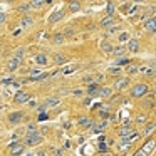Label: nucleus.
<instances>
[{
	"instance_id": "obj_1",
	"label": "nucleus",
	"mask_w": 156,
	"mask_h": 156,
	"mask_svg": "<svg viewBox=\"0 0 156 156\" xmlns=\"http://www.w3.org/2000/svg\"><path fill=\"white\" fill-rule=\"evenodd\" d=\"M42 134H40L39 131H34V133H27L25 136H24V144L25 146H37L42 143Z\"/></svg>"
},
{
	"instance_id": "obj_2",
	"label": "nucleus",
	"mask_w": 156,
	"mask_h": 156,
	"mask_svg": "<svg viewBox=\"0 0 156 156\" xmlns=\"http://www.w3.org/2000/svg\"><path fill=\"white\" fill-rule=\"evenodd\" d=\"M24 151H25V144H24V143L14 141V143L9 144V153L12 156H20V155H24Z\"/></svg>"
},
{
	"instance_id": "obj_3",
	"label": "nucleus",
	"mask_w": 156,
	"mask_h": 156,
	"mask_svg": "<svg viewBox=\"0 0 156 156\" xmlns=\"http://www.w3.org/2000/svg\"><path fill=\"white\" fill-rule=\"evenodd\" d=\"M155 146H156V139H149V141H148L144 146L138 149L134 156H148L149 153H151V151H153V148H155Z\"/></svg>"
},
{
	"instance_id": "obj_4",
	"label": "nucleus",
	"mask_w": 156,
	"mask_h": 156,
	"mask_svg": "<svg viewBox=\"0 0 156 156\" xmlns=\"http://www.w3.org/2000/svg\"><path fill=\"white\" fill-rule=\"evenodd\" d=\"M146 92H148L146 84H136L134 87L131 89V96H133V98H143Z\"/></svg>"
},
{
	"instance_id": "obj_5",
	"label": "nucleus",
	"mask_w": 156,
	"mask_h": 156,
	"mask_svg": "<svg viewBox=\"0 0 156 156\" xmlns=\"http://www.w3.org/2000/svg\"><path fill=\"white\" fill-rule=\"evenodd\" d=\"M29 99H30V94L27 91H19V92L15 94L14 101H15L17 104H25V102H29Z\"/></svg>"
},
{
	"instance_id": "obj_6",
	"label": "nucleus",
	"mask_w": 156,
	"mask_h": 156,
	"mask_svg": "<svg viewBox=\"0 0 156 156\" xmlns=\"http://www.w3.org/2000/svg\"><path fill=\"white\" fill-rule=\"evenodd\" d=\"M22 119H24V113H20V111H15V113L9 114V123H12V124H19Z\"/></svg>"
},
{
	"instance_id": "obj_7",
	"label": "nucleus",
	"mask_w": 156,
	"mask_h": 156,
	"mask_svg": "<svg viewBox=\"0 0 156 156\" xmlns=\"http://www.w3.org/2000/svg\"><path fill=\"white\" fill-rule=\"evenodd\" d=\"M133 134H136V133H134V128L131 126V124H129V126H123L121 128V129H119V136L121 138H124V136H133Z\"/></svg>"
},
{
	"instance_id": "obj_8",
	"label": "nucleus",
	"mask_w": 156,
	"mask_h": 156,
	"mask_svg": "<svg viewBox=\"0 0 156 156\" xmlns=\"http://www.w3.org/2000/svg\"><path fill=\"white\" fill-rule=\"evenodd\" d=\"M19 64H20V59H17L15 56H14V57H10L9 62H7V69H9V72H14L15 69L19 67Z\"/></svg>"
},
{
	"instance_id": "obj_9",
	"label": "nucleus",
	"mask_w": 156,
	"mask_h": 156,
	"mask_svg": "<svg viewBox=\"0 0 156 156\" xmlns=\"http://www.w3.org/2000/svg\"><path fill=\"white\" fill-rule=\"evenodd\" d=\"M34 62L39 64V66H47V64H49V57H47L45 54H37V56L34 57Z\"/></svg>"
},
{
	"instance_id": "obj_10",
	"label": "nucleus",
	"mask_w": 156,
	"mask_h": 156,
	"mask_svg": "<svg viewBox=\"0 0 156 156\" xmlns=\"http://www.w3.org/2000/svg\"><path fill=\"white\" fill-rule=\"evenodd\" d=\"M99 84L98 82H91L87 86V94H89V98H92V96H96V94H99Z\"/></svg>"
},
{
	"instance_id": "obj_11",
	"label": "nucleus",
	"mask_w": 156,
	"mask_h": 156,
	"mask_svg": "<svg viewBox=\"0 0 156 156\" xmlns=\"http://www.w3.org/2000/svg\"><path fill=\"white\" fill-rule=\"evenodd\" d=\"M77 124L79 126H82V128H91V126H94V121L92 119H89V117H79L77 119Z\"/></svg>"
},
{
	"instance_id": "obj_12",
	"label": "nucleus",
	"mask_w": 156,
	"mask_h": 156,
	"mask_svg": "<svg viewBox=\"0 0 156 156\" xmlns=\"http://www.w3.org/2000/svg\"><path fill=\"white\" fill-rule=\"evenodd\" d=\"M144 29H146L148 32H156V15L151 17V19L144 24Z\"/></svg>"
},
{
	"instance_id": "obj_13",
	"label": "nucleus",
	"mask_w": 156,
	"mask_h": 156,
	"mask_svg": "<svg viewBox=\"0 0 156 156\" xmlns=\"http://www.w3.org/2000/svg\"><path fill=\"white\" fill-rule=\"evenodd\" d=\"M126 49L131 50V52H138V50H139V42H138L136 39H131L126 44Z\"/></svg>"
},
{
	"instance_id": "obj_14",
	"label": "nucleus",
	"mask_w": 156,
	"mask_h": 156,
	"mask_svg": "<svg viewBox=\"0 0 156 156\" xmlns=\"http://www.w3.org/2000/svg\"><path fill=\"white\" fill-rule=\"evenodd\" d=\"M44 104L47 106V109H49V107H56V106L60 104V99H59V98H49V99H45Z\"/></svg>"
},
{
	"instance_id": "obj_15",
	"label": "nucleus",
	"mask_w": 156,
	"mask_h": 156,
	"mask_svg": "<svg viewBox=\"0 0 156 156\" xmlns=\"http://www.w3.org/2000/svg\"><path fill=\"white\" fill-rule=\"evenodd\" d=\"M101 25H102V27H107V29H109V27H113V25H114V19H113L111 15H106L104 19L101 20Z\"/></svg>"
},
{
	"instance_id": "obj_16",
	"label": "nucleus",
	"mask_w": 156,
	"mask_h": 156,
	"mask_svg": "<svg viewBox=\"0 0 156 156\" xmlns=\"http://www.w3.org/2000/svg\"><path fill=\"white\" fill-rule=\"evenodd\" d=\"M60 19H64V10H57V12H54L52 15H50V22L54 24V22H59Z\"/></svg>"
},
{
	"instance_id": "obj_17",
	"label": "nucleus",
	"mask_w": 156,
	"mask_h": 156,
	"mask_svg": "<svg viewBox=\"0 0 156 156\" xmlns=\"http://www.w3.org/2000/svg\"><path fill=\"white\" fill-rule=\"evenodd\" d=\"M34 24V19L30 17V15H25V17H22V20H20V25H22V29L24 27H30Z\"/></svg>"
},
{
	"instance_id": "obj_18",
	"label": "nucleus",
	"mask_w": 156,
	"mask_h": 156,
	"mask_svg": "<svg viewBox=\"0 0 156 156\" xmlns=\"http://www.w3.org/2000/svg\"><path fill=\"white\" fill-rule=\"evenodd\" d=\"M113 44H109L107 40H104V42H101V50H104V52H107V54H113Z\"/></svg>"
},
{
	"instance_id": "obj_19",
	"label": "nucleus",
	"mask_w": 156,
	"mask_h": 156,
	"mask_svg": "<svg viewBox=\"0 0 156 156\" xmlns=\"http://www.w3.org/2000/svg\"><path fill=\"white\" fill-rule=\"evenodd\" d=\"M76 71V66L74 64H69V66H64L62 71H60V74H64V76H69V74H72Z\"/></svg>"
},
{
	"instance_id": "obj_20",
	"label": "nucleus",
	"mask_w": 156,
	"mask_h": 156,
	"mask_svg": "<svg viewBox=\"0 0 156 156\" xmlns=\"http://www.w3.org/2000/svg\"><path fill=\"white\" fill-rule=\"evenodd\" d=\"M128 84H129V79H128V77H123V79H119V81H116V84H114V86H116L117 89H124Z\"/></svg>"
},
{
	"instance_id": "obj_21",
	"label": "nucleus",
	"mask_w": 156,
	"mask_h": 156,
	"mask_svg": "<svg viewBox=\"0 0 156 156\" xmlns=\"http://www.w3.org/2000/svg\"><path fill=\"white\" fill-rule=\"evenodd\" d=\"M98 96H101V98H111V96H113V91L109 87H102V89H99Z\"/></svg>"
},
{
	"instance_id": "obj_22",
	"label": "nucleus",
	"mask_w": 156,
	"mask_h": 156,
	"mask_svg": "<svg viewBox=\"0 0 156 156\" xmlns=\"http://www.w3.org/2000/svg\"><path fill=\"white\" fill-rule=\"evenodd\" d=\"M155 129H156V124H155V123H148L146 128H144V131H143V134H144V136H148V134H151Z\"/></svg>"
},
{
	"instance_id": "obj_23",
	"label": "nucleus",
	"mask_w": 156,
	"mask_h": 156,
	"mask_svg": "<svg viewBox=\"0 0 156 156\" xmlns=\"http://www.w3.org/2000/svg\"><path fill=\"white\" fill-rule=\"evenodd\" d=\"M54 62H56V64H66V62H67V57L62 56V54H56V56H54Z\"/></svg>"
},
{
	"instance_id": "obj_24",
	"label": "nucleus",
	"mask_w": 156,
	"mask_h": 156,
	"mask_svg": "<svg viewBox=\"0 0 156 156\" xmlns=\"http://www.w3.org/2000/svg\"><path fill=\"white\" fill-rule=\"evenodd\" d=\"M64 39H66V37H64V34H56V35L52 37V42H54L56 45H59V44H62V42H64Z\"/></svg>"
},
{
	"instance_id": "obj_25",
	"label": "nucleus",
	"mask_w": 156,
	"mask_h": 156,
	"mask_svg": "<svg viewBox=\"0 0 156 156\" xmlns=\"http://www.w3.org/2000/svg\"><path fill=\"white\" fill-rule=\"evenodd\" d=\"M44 5H45L44 0H34V2H30V7H32V9H42Z\"/></svg>"
},
{
	"instance_id": "obj_26",
	"label": "nucleus",
	"mask_w": 156,
	"mask_h": 156,
	"mask_svg": "<svg viewBox=\"0 0 156 156\" xmlns=\"http://www.w3.org/2000/svg\"><path fill=\"white\" fill-rule=\"evenodd\" d=\"M117 39H119V42H129V40H131V37H129V32H121Z\"/></svg>"
},
{
	"instance_id": "obj_27",
	"label": "nucleus",
	"mask_w": 156,
	"mask_h": 156,
	"mask_svg": "<svg viewBox=\"0 0 156 156\" xmlns=\"http://www.w3.org/2000/svg\"><path fill=\"white\" fill-rule=\"evenodd\" d=\"M124 64H128V66H129V59H128V57H119L116 60V66H117V67H119V66H124Z\"/></svg>"
},
{
	"instance_id": "obj_28",
	"label": "nucleus",
	"mask_w": 156,
	"mask_h": 156,
	"mask_svg": "<svg viewBox=\"0 0 156 156\" xmlns=\"http://www.w3.org/2000/svg\"><path fill=\"white\" fill-rule=\"evenodd\" d=\"M124 50H126V47H121V45H119V47H114V49H113V54H114V56H123Z\"/></svg>"
},
{
	"instance_id": "obj_29",
	"label": "nucleus",
	"mask_w": 156,
	"mask_h": 156,
	"mask_svg": "<svg viewBox=\"0 0 156 156\" xmlns=\"http://www.w3.org/2000/svg\"><path fill=\"white\" fill-rule=\"evenodd\" d=\"M69 9L72 10V12H77V10L81 9V3H79V2H71V3H69Z\"/></svg>"
},
{
	"instance_id": "obj_30",
	"label": "nucleus",
	"mask_w": 156,
	"mask_h": 156,
	"mask_svg": "<svg viewBox=\"0 0 156 156\" xmlns=\"http://www.w3.org/2000/svg\"><path fill=\"white\" fill-rule=\"evenodd\" d=\"M107 72H109V74H111V76H117V74H119V72H121V69L117 67V66H116V67H114V66H113V67H109V69H107Z\"/></svg>"
},
{
	"instance_id": "obj_31",
	"label": "nucleus",
	"mask_w": 156,
	"mask_h": 156,
	"mask_svg": "<svg viewBox=\"0 0 156 156\" xmlns=\"http://www.w3.org/2000/svg\"><path fill=\"white\" fill-rule=\"evenodd\" d=\"M106 126H107V123H106V121H102V123H99L98 126L94 128V131H96V133H99V131H104V129H106Z\"/></svg>"
},
{
	"instance_id": "obj_32",
	"label": "nucleus",
	"mask_w": 156,
	"mask_h": 156,
	"mask_svg": "<svg viewBox=\"0 0 156 156\" xmlns=\"http://www.w3.org/2000/svg\"><path fill=\"white\" fill-rule=\"evenodd\" d=\"M126 72H129V74H134V72H138V67L134 66V64H129V66H126Z\"/></svg>"
},
{
	"instance_id": "obj_33",
	"label": "nucleus",
	"mask_w": 156,
	"mask_h": 156,
	"mask_svg": "<svg viewBox=\"0 0 156 156\" xmlns=\"http://www.w3.org/2000/svg\"><path fill=\"white\" fill-rule=\"evenodd\" d=\"M74 32H76V30L72 29V27H67V29L64 30V37H72V35H74Z\"/></svg>"
},
{
	"instance_id": "obj_34",
	"label": "nucleus",
	"mask_w": 156,
	"mask_h": 156,
	"mask_svg": "<svg viewBox=\"0 0 156 156\" xmlns=\"http://www.w3.org/2000/svg\"><path fill=\"white\" fill-rule=\"evenodd\" d=\"M104 139H106V138L102 136L101 138V144H99V151H101V153H106V143H104Z\"/></svg>"
},
{
	"instance_id": "obj_35",
	"label": "nucleus",
	"mask_w": 156,
	"mask_h": 156,
	"mask_svg": "<svg viewBox=\"0 0 156 156\" xmlns=\"http://www.w3.org/2000/svg\"><path fill=\"white\" fill-rule=\"evenodd\" d=\"M30 9H32V7H30V3H22V5L19 7L20 12H29Z\"/></svg>"
},
{
	"instance_id": "obj_36",
	"label": "nucleus",
	"mask_w": 156,
	"mask_h": 156,
	"mask_svg": "<svg viewBox=\"0 0 156 156\" xmlns=\"http://www.w3.org/2000/svg\"><path fill=\"white\" fill-rule=\"evenodd\" d=\"M136 123H146V114H138L136 116Z\"/></svg>"
},
{
	"instance_id": "obj_37",
	"label": "nucleus",
	"mask_w": 156,
	"mask_h": 156,
	"mask_svg": "<svg viewBox=\"0 0 156 156\" xmlns=\"http://www.w3.org/2000/svg\"><path fill=\"white\" fill-rule=\"evenodd\" d=\"M114 3H111V2H109V3H107V12H109V15H111V17H113V14H114Z\"/></svg>"
},
{
	"instance_id": "obj_38",
	"label": "nucleus",
	"mask_w": 156,
	"mask_h": 156,
	"mask_svg": "<svg viewBox=\"0 0 156 156\" xmlns=\"http://www.w3.org/2000/svg\"><path fill=\"white\" fill-rule=\"evenodd\" d=\"M107 116H109V113H107L106 109H102V107H101V109H99V117H104V119H106Z\"/></svg>"
},
{
	"instance_id": "obj_39",
	"label": "nucleus",
	"mask_w": 156,
	"mask_h": 156,
	"mask_svg": "<svg viewBox=\"0 0 156 156\" xmlns=\"http://www.w3.org/2000/svg\"><path fill=\"white\" fill-rule=\"evenodd\" d=\"M52 151H54V156H62L64 155V149H60V148H52Z\"/></svg>"
},
{
	"instance_id": "obj_40",
	"label": "nucleus",
	"mask_w": 156,
	"mask_h": 156,
	"mask_svg": "<svg viewBox=\"0 0 156 156\" xmlns=\"http://www.w3.org/2000/svg\"><path fill=\"white\" fill-rule=\"evenodd\" d=\"M24 54H25V50H24V49H17V52H15V57L20 59V57H24Z\"/></svg>"
},
{
	"instance_id": "obj_41",
	"label": "nucleus",
	"mask_w": 156,
	"mask_h": 156,
	"mask_svg": "<svg viewBox=\"0 0 156 156\" xmlns=\"http://www.w3.org/2000/svg\"><path fill=\"white\" fill-rule=\"evenodd\" d=\"M2 84H5V86H7V84H14V79H12V77L2 79Z\"/></svg>"
},
{
	"instance_id": "obj_42",
	"label": "nucleus",
	"mask_w": 156,
	"mask_h": 156,
	"mask_svg": "<svg viewBox=\"0 0 156 156\" xmlns=\"http://www.w3.org/2000/svg\"><path fill=\"white\" fill-rule=\"evenodd\" d=\"M5 20H7V14H5V12H0V24H3Z\"/></svg>"
},
{
	"instance_id": "obj_43",
	"label": "nucleus",
	"mask_w": 156,
	"mask_h": 156,
	"mask_svg": "<svg viewBox=\"0 0 156 156\" xmlns=\"http://www.w3.org/2000/svg\"><path fill=\"white\" fill-rule=\"evenodd\" d=\"M119 29H121L119 25H113V27H109V34H114V32H116V30H119Z\"/></svg>"
},
{
	"instance_id": "obj_44",
	"label": "nucleus",
	"mask_w": 156,
	"mask_h": 156,
	"mask_svg": "<svg viewBox=\"0 0 156 156\" xmlns=\"http://www.w3.org/2000/svg\"><path fill=\"white\" fill-rule=\"evenodd\" d=\"M37 111H39L40 114H42L44 111H47V106H45V104H42V106H39V107H37Z\"/></svg>"
},
{
	"instance_id": "obj_45",
	"label": "nucleus",
	"mask_w": 156,
	"mask_h": 156,
	"mask_svg": "<svg viewBox=\"0 0 156 156\" xmlns=\"http://www.w3.org/2000/svg\"><path fill=\"white\" fill-rule=\"evenodd\" d=\"M136 9H138V5H133L131 9L128 10V14H129V15H131V14H134V12H136Z\"/></svg>"
},
{
	"instance_id": "obj_46",
	"label": "nucleus",
	"mask_w": 156,
	"mask_h": 156,
	"mask_svg": "<svg viewBox=\"0 0 156 156\" xmlns=\"http://www.w3.org/2000/svg\"><path fill=\"white\" fill-rule=\"evenodd\" d=\"M22 30H24L22 27H19V29H15V30H14V35H20V34H22Z\"/></svg>"
},
{
	"instance_id": "obj_47",
	"label": "nucleus",
	"mask_w": 156,
	"mask_h": 156,
	"mask_svg": "<svg viewBox=\"0 0 156 156\" xmlns=\"http://www.w3.org/2000/svg\"><path fill=\"white\" fill-rule=\"evenodd\" d=\"M39 119H40V121H44V119H47V114H45V113H42V114H39Z\"/></svg>"
},
{
	"instance_id": "obj_48",
	"label": "nucleus",
	"mask_w": 156,
	"mask_h": 156,
	"mask_svg": "<svg viewBox=\"0 0 156 156\" xmlns=\"http://www.w3.org/2000/svg\"><path fill=\"white\" fill-rule=\"evenodd\" d=\"M29 106L30 107H35V106H37V101H29Z\"/></svg>"
},
{
	"instance_id": "obj_49",
	"label": "nucleus",
	"mask_w": 156,
	"mask_h": 156,
	"mask_svg": "<svg viewBox=\"0 0 156 156\" xmlns=\"http://www.w3.org/2000/svg\"><path fill=\"white\" fill-rule=\"evenodd\" d=\"M91 81H92V77H91V76H86V77H84V82H91Z\"/></svg>"
},
{
	"instance_id": "obj_50",
	"label": "nucleus",
	"mask_w": 156,
	"mask_h": 156,
	"mask_svg": "<svg viewBox=\"0 0 156 156\" xmlns=\"http://www.w3.org/2000/svg\"><path fill=\"white\" fill-rule=\"evenodd\" d=\"M81 94H82V91H81V89H77V91H74V96H81Z\"/></svg>"
}]
</instances>
